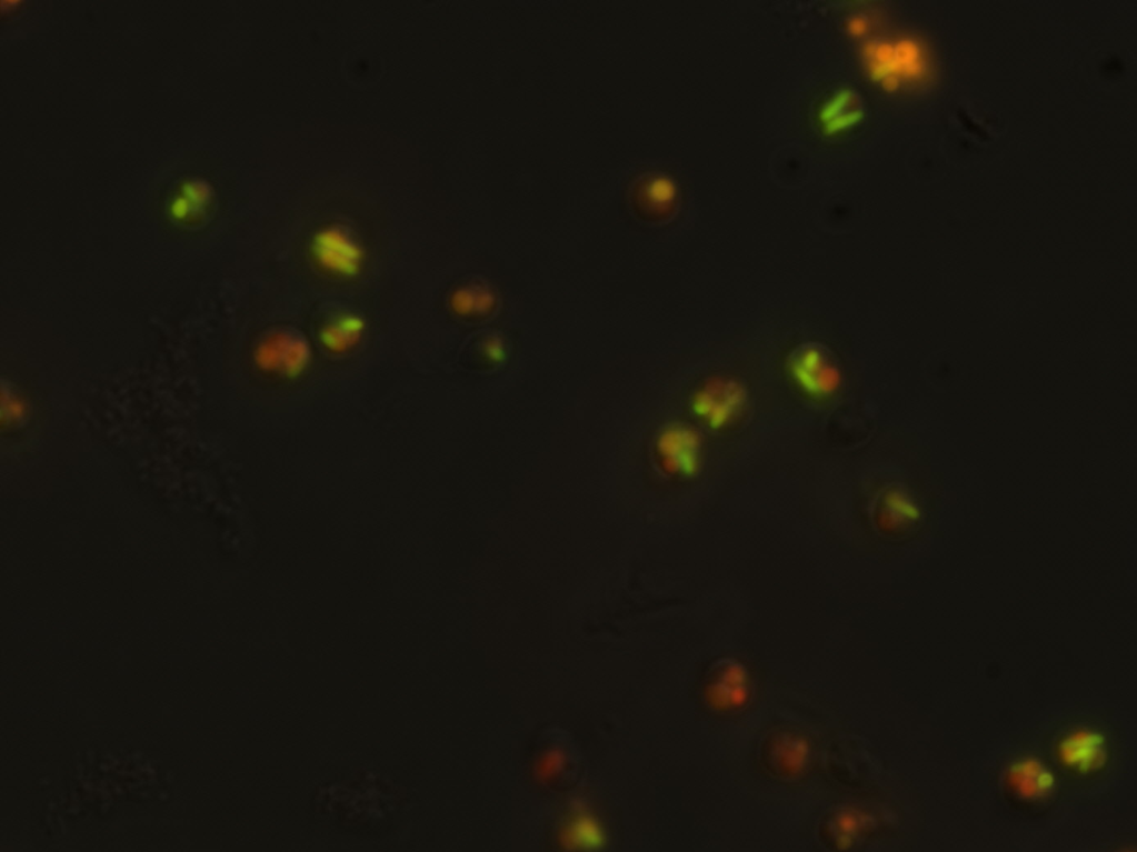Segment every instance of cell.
Returning a JSON list of instances; mask_svg holds the SVG:
<instances>
[{
    "instance_id": "obj_1",
    "label": "cell",
    "mask_w": 1137,
    "mask_h": 852,
    "mask_svg": "<svg viewBox=\"0 0 1137 852\" xmlns=\"http://www.w3.org/2000/svg\"><path fill=\"white\" fill-rule=\"evenodd\" d=\"M860 56L868 76L889 90L921 82L931 72L928 49L915 36L866 40Z\"/></svg>"
},
{
    "instance_id": "obj_2",
    "label": "cell",
    "mask_w": 1137,
    "mask_h": 852,
    "mask_svg": "<svg viewBox=\"0 0 1137 852\" xmlns=\"http://www.w3.org/2000/svg\"><path fill=\"white\" fill-rule=\"evenodd\" d=\"M252 360L260 373L288 382L302 378L313 363V348L300 329L282 325L267 331L256 343Z\"/></svg>"
},
{
    "instance_id": "obj_3",
    "label": "cell",
    "mask_w": 1137,
    "mask_h": 852,
    "mask_svg": "<svg viewBox=\"0 0 1137 852\" xmlns=\"http://www.w3.org/2000/svg\"><path fill=\"white\" fill-rule=\"evenodd\" d=\"M745 384L732 377L715 375L704 380L692 392V414L709 430L724 432L738 425L748 409Z\"/></svg>"
},
{
    "instance_id": "obj_4",
    "label": "cell",
    "mask_w": 1137,
    "mask_h": 852,
    "mask_svg": "<svg viewBox=\"0 0 1137 852\" xmlns=\"http://www.w3.org/2000/svg\"><path fill=\"white\" fill-rule=\"evenodd\" d=\"M790 383L804 398L825 401L840 389L842 375L829 350L817 342L792 349L785 362Z\"/></svg>"
},
{
    "instance_id": "obj_5",
    "label": "cell",
    "mask_w": 1137,
    "mask_h": 852,
    "mask_svg": "<svg viewBox=\"0 0 1137 852\" xmlns=\"http://www.w3.org/2000/svg\"><path fill=\"white\" fill-rule=\"evenodd\" d=\"M313 265L327 277L351 280L363 271L366 250L356 233L341 223L318 229L309 242Z\"/></svg>"
},
{
    "instance_id": "obj_6",
    "label": "cell",
    "mask_w": 1137,
    "mask_h": 852,
    "mask_svg": "<svg viewBox=\"0 0 1137 852\" xmlns=\"http://www.w3.org/2000/svg\"><path fill=\"white\" fill-rule=\"evenodd\" d=\"M754 683L749 669L735 658H719L709 665L702 683V698L717 713H734L745 709L752 696Z\"/></svg>"
},
{
    "instance_id": "obj_7",
    "label": "cell",
    "mask_w": 1137,
    "mask_h": 852,
    "mask_svg": "<svg viewBox=\"0 0 1137 852\" xmlns=\"http://www.w3.org/2000/svg\"><path fill=\"white\" fill-rule=\"evenodd\" d=\"M1060 765L1081 775H1094L1106 769L1111 755L1105 732L1093 726H1078L1064 733L1055 745Z\"/></svg>"
},
{
    "instance_id": "obj_8",
    "label": "cell",
    "mask_w": 1137,
    "mask_h": 852,
    "mask_svg": "<svg viewBox=\"0 0 1137 852\" xmlns=\"http://www.w3.org/2000/svg\"><path fill=\"white\" fill-rule=\"evenodd\" d=\"M701 438L691 427L672 423L660 430L654 451L660 469L677 479L695 477L701 464Z\"/></svg>"
},
{
    "instance_id": "obj_9",
    "label": "cell",
    "mask_w": 1137,
    "mask_h": 852,
    "mask_svg": "<svg viewBox=\"0 0 1137 852\" xmlns=\"http://www.w3.org/2000/svg\"><path fill=\"white\" fill-rule=\"evenodd\" d=\"M1004 785L1017 803L1037 806L1054 798L1058 783L1055 772L1045 762L1035 756H1024L1007 766Z\"/></svg>"
},
{
    "instance_id": "obj_10",
    "label": "cell",
    "mask_w": 1137,
    "mask_h": 852,
    "mask_svg": "<svg viewBox=\"0 0 1137 852\" xmlns=\"http://www.w3.org/2000/svg\"><path fill=\"white\" fill-rule=\"evenodd\" d=\"M921 519L922 508L918 499L898 484L881 490L871 508L875 529L889 538H899L911 532Z\"/></svg>"
},
{
    "instance_id": "obj_11",
    "label": "cell",
    "mask_w": 1137,
    "mask_h": 852,
    "mask_svg": "<svg viewBox=\"0 0 1137 852\" xmlns=\"http://www.w3.org/2000/svg\"><path fill=\"white\" fill-rule=\"evenodd\" d=\"M811 753V744L804 734L782 730L765 740L760 761L771 776L790 781L800 778L807 771Z\"/></svg>"
},
{
    "instance_id": "obj_12",
    "label": "cell",
    "mask_w": 1137,
    "mask_h": 852,
    "mask_svg": "<svg viewBox=\"0 0 1137 852\" xmlns=\"http://www.w3.org/2000/svg\"><path fill=\"white\" fill-rule=\"evenodd\" d=\"M876 826V819L859 808H842L828 816L821 825L824 843L835 851L849 850Z\"/></svg>"
},
{
    "instance_id": "obj_13",
    "label": "cell",
    "mask_w": 1137,
    "mask_h": 852,
    "mask_svg": "<svg viewBox=\"0 0 1137 852\" xmlns=\"http://www.w3.org/2000/svg\"><path fill=\"white\" fill-rule=\"evenodd\" d=\"M367 330L368 320L362 313L351 310L339 311L320 324L318 341L328 353L342 355L358 348Z\"/></svg>"
},
{
    "instance_id": "obj_14",
    "label": "cell",
    "mask_w": 1137,
    "mask_h": 852,
    "mask_svg": "<svg viewBox=\"0 0 1137 852\" xmlns=\"http://www.w3.org/2000/svg\"><path fill=\"white\" fill-rule=\"evenodd\" d=\"M450 312L466 321H479L490 317L498 307V294L489 284L472 280L451 289L447 297Z\"/></svg>"
},
{
    "instance_id": "obj_15",
    "label": "cell",
    "mask_w": 1137,
    "mask_h": 852,
    "mask_svg": "<svg viewBox=\"0 0 1137 852\" xmlns=\"http://www.w3.org/2000/svg\"><path fill=\"white\" fill-rule=\"evenodd\" d=\"M862 117L861 101L850 88H839L830 93L818 110L821 129L830 134L850 129L859 123Z\"/></svg>"
},
{
    "instance_id": "obj_16",
    "label": "cell",
    "mask_w": 1137,
    "mask_h": 852,
    "mask_svg": "<svg viewBox=\"0 0 1137 852\" xmlns=\"http://www.w3.org/2000/svg\"><path fill=\"white\" fill-rule=\"evenodd\" d=\"M472 361L481 369L490 370L502 365L509 357V345L499 332L479 337L471 347Z\"/></svg>"
},
{
    "instance_id": "obj_17",
    "label": "cell",
    "mask_w": 1137,
    "mask_h": 852,
    "mask_svg": "<svg viewBox=\"0 0 1137 852\" xmlns=\"http://www.w3.org/2000/svg\"><path fill=\"white\" fill-rule=\"evenodd\" d=\"M870 21L868 16L864 13H855L847 20L846 28L852 36H862L869 29Z\"/></svg>"
}]
</instances>
